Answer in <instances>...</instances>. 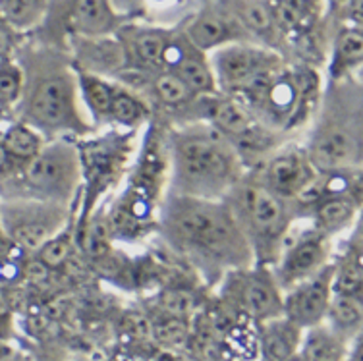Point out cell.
I'll return each mask as SVG.
<instances>
[{
  "mask_svg": "<svg viewBox=\"0 0 363 361\" xmlns=\"http://www.w3.org/2000/svg\"><path fill=\"white\" fill-rule=\"evenodd\" d=\"M155 234L196 272L205 288H217L228 272L255 265L252 248L224 199L211 201L167 191Z\"/></svg>",
  "mask_w": 363,
  "mask_h": 361,
  "instance_id": "1",
  "label": "cell"
},
{
  "mask_svg": "<svg viewBox=\"0 0 363 361\" xmlns=\"http://www.w3.org/2000/svg\"><path fill=\"white\" fill-rule=\"evenodd\" d=\"M18 66L23 74V87L12 118L31 126L47 141H76L95 133L79 101L74 64L60 52L33 50L21 56Z\"/></svg>",
  "mask_w": 363,
  "mask_h": 361,
  "instance_id": "2",
  "label": "cell"
},
{
  "mask_svg": "<svg viewBox=\"0 0 363 361\" xmlns=\"http://www.w3.org/2000/svg\"><path fill=\"white\" fill-rule=\"evenodd\" d=\"M168 194L223 201L245 176L223 133L205 122L167 128Z\"/></svg>",
  "mask_w": 363,
  "mask_h": 361,
  "instance_id": "3",
  "label": "cell"
},
{
  "mask_svg": "<svg viewBox=\"0 0 363 361\" xmlns=\"http://www.w3.org/2000/svg\"><path fill=\"white\" fill-rule=\"evenodd\" d=\"M317 172H350L363 165V97L359 79L323 89L311 124L300 139Z\"/></svg>",
  "mask_w": 363,
  "mask_h": 361,
  "instance_id": "4",
  "label": "cell"
},
{
  "mask_svg": "<svg viewBox=\"0 0 363 361\" xmlns=\"http://www.w3.org/2000/svg\"><path fill=\"white\" fill-rule=\"evenodd\" d=\"M224 203L250 243L255 265L272 267L290 230L300 221L296 205L272 195L247 174L224 197Z\"/></svg>",
  "mask_w": 363,
  "mask_h": 361,
  "instance_id": "5",
  "label": "cell"
},
{
  "mask_svg": "<svg viewBox=\"0 0 363 361\" xmlns=\"http://www.w3.org/2000/svg\"><path fill=\"white\" fill-rule=\"evenodd\" d=\"M79 195L82 165L74 139H50L14 176L0 182V199H29L76 209Z\"/></svg>",
  "mask_w": 363,
  "mask_h": 361,
  "instance_id": "6",
  "label": "cell"
},
{
  "mask_svg": "<svg viewBox=\"0 0 363 361\" xmlns=\"http://www.w3.org/2000/svg\"><path fill=\"white\" fill-rule=\"evenodd\" d=\"M140 132H124L116 128L101 130L84 139H76L82 165V213L76 215V226H82L95 215L101 199L118 188L126 170L132 167L138 151Z\"/></svg>",
  "mask_w": 363,
  "mask_h": 361,
  "instance_id": "7",
  "label": "cell"
},
{
  "mask_svg": "<svg viewBox=\"0 0 363 361\" xmlns=\"http://www.w3.org/2000/svg\"><path fill=\"white\" fill-rule=\"evenodd\" d=\"M74 221V207L29 199H0L2 234L23 255H35Z\"/></svg>",
  "mask_w": 363,
  "mask_h": 361,
  "instance_id": "8",
  "label": "cell"
},
{
  "mask_svg": "<svg viewBox=\"0 0 363 361\" xmlns=\"http://www.w3.org/2000/svg\"><path fill=\"white\" fill-rule=\"evenodd\" d=\"M218 301L252 321L265 323L282 315L284 294L277 284L271 267L252 265L247 269L228 272L218 282Z\"/></svg>",
  "mask_w": 363,
  "mask_h": 361,
  "instance_id": "9",
  "label": "cell"
},
{
  "mask_svg": "<svg viewBox=\"0 0 363 361\" xmlns=\"http://www.w3.org/2000/svg\"><path fill=\"white\" fill-rule=\"evenodd\" d=\"M245 174L272 195L296 203L313 188L321 172L311 165L300 139H292Z\"/></svg>",
  "mask_w": 363,
  "mask_h": 361,
  "instance_id": "10",
  "label": "cell"
},
{
  "mask_svg": "<svg viewBox=\"0 0 363 361\" xmlns=\"http://www.w3.org/2000/svg\"><path fill=\"white\" fill-rule=\"evenodd\" d=\"M303 224V228H298V223L294 224L277 263L271 267L282 294L323 271L335 255L336 240L317 232L308 221Z\"/></svg>",
  "mask_w": 363,
  "mask_h": 361,
  "instance_id": "11",
  "label": "cell"
},
{
  "mask_svg": "<svg viewBox=\"0 0 363 361\" xmlns=\"http://www.w3.org/2000/svg\"><path fill=\"white\" fill-rule=\"evenodd\" d=\"M209 64L218 93L236 95L238 91L282 66V56L257 43H230L209 55Z\"/></svg>",
  "mask_w": 363,
  "mask_h": 361,
  "instance_id": "12",
  "label": "cell"
},
{
  "mask_svg": "<svg viewBox=\"0 0 363 361\" xmlns=\"http://www.w3.org/2000/svg\"><path fill=\"white\" fill-rule=\"evenodd\" d=\"M333 299V261L323 271L284 292L282 315L301 331L325 323Z\"/></svg>",
  "mask_w": 363,
  "mask_h": 361,
  "instance_id": "13",
  "label": "cell"
},
{
  "mask_svg": "<svg viewBox=\"0 0 363 361\" xmlns=\"http://www.w3.org/2000/svg\"><path fill=\"white\" fill-rule=\"evenodd\" d=\"M182 33L205 55L230 43H253L234 12L224 8H205L189 21Z\"/></svg>",
  "mask_w": 363,
  "mask_h": 361,
  "instance_id": "14",
  "label": "cell"
},
{
  "mask_svg": "<svg viewBox=\"0 0 363 361\" xmlns=\"http://www.w3.org/2000/svg\"><path fill=\"white\" fill-rule=\"evenodd\" d=\"M164 70L180 77L196 97L218 93L215 77L211 72L209 56L197 50L184 37V33L170 35L167 52H164Z\"/></svg>",
  "mask_w": 363,
  "mask_h": 361,
  "instance_id": "15",
  "label": "cell"
},
{
  "mask_svg": "<svg viewBox=\"0 0 363 361\" xmlns=\"http://www.w3.org/2000/svg\"><path fill=\"white\" fill-rule=\"evenodd\" d=\"M58 23L77 37H105L118 29L120 16L114 12L111 0H62Z\"/></svg>",
  "mask_w": 363,
  "mask_h": 361,
  "instance_id": "16",
  "label": "cell"
},
{
  "mask_svg": "<svg viewBox=\"0 0 363 361\" xmlns=\"http://www.w3.org/2000/svg\"><path fill=\"white\" fill-rule=\"evenodd\" d=\"M170 31L157 28H126L120 31V45L126 56V70L153 76L164 70Z\"/></svg>",
  "mask_w": 363,
  "mask_h": 361,
  "instance_id": "17",
  "label": "cell"
},
{
  "mask_svg": "<svg viewBox=\"0 0 363 361\" xmlns=\"http://www.w3.org/2000/svg\"><path fill=\"white\" fill-rule=\"evenodd\" d=\"M303 331L284 315L255 325L259 361H292L300 352Z\"/></svg>",
  "mask_w": 363,
  "mask_h": 361,
  "instance_id": "18",
  "label": "cell"
},
{
  "mask_svg": "<svg viewBox=\"0 0 363 361\" xmlns=\"http://www.w3.org/2000/svg\"><path fill=\"white\" fill-rule=\"evenodd\" d=\"M333 292L363 296L362 223L348 232L344 243L333 255Z\"/></svg>",
  "mask_w": 363,
  "mask_h": 361,
  "instance_id": "19",
  "label": "cell"
},
{
  "mask_svg": "<svg viewBox=\"0 0 363 361\" xmlns=\"http://www.w3.org/2000/svg\"><path fill=\"white\" fill-rule=\"evenodd\" d=\"M77 91H79V101L84 106L85 116L95 128V132L108 128V114H111L112 99L118 89V82L108 79V77L87 74L82 70H76Z\"/></svg>",
  "mask_w": 363,
  "mask_h": 361,
  "instance_id": "20",
  "label": "cell"
},
{
  "mask_svg": "<svg viewBox=\"0 0 363 361\" xmlns=\"http://www.w3.org/2000/svg\"><path fill=\"white\" fill-rule=\"evenodd\" d=\"M359 340V338H357ZM354 342L335 333L327 323L303 331L298 360L300 361H348Z\"/></svg>",
  "mask_w": 363,
  "mask_h": 361,
  "instance_id": "21",
  "label": "cell"
},
{
  "mask_svg": "<svg viewBox=\"0 0 363 361\" xmlns=\"http://www.w3.org/2000/svg\"><path fill=\"white\" fill-rule=\"evenodd\" d=\"M151 120H153V111L149 101L140 93L118 84L108 114V128H116L124 132H141Z\"/></svg>",
  "mask_w": 363,
  "mask_h": 361,
  "instance_id": "22",
  "label": "cell"
},
{
  "mask_svg": "<svg viewBox=\"0 0 363 361\" xmlns=\"http://www.w3.org/2000/svg\"><path fill=\"white\" fill-rule=\"evenodd\" d=\"M363 60L362 28L346 26L335 37L333 62H330V82L338 79H359V68Z\"/></svg>",
  "mask_w": 363,
  "mask_h": 361,
  "instance_id": "23",
  "label": "cell"
},
{
  "mask_svg": "<svg viewBox=\"0 0 363 361\" xmlns=\"http://www.w3.org/2000/svg\"><path fill=\"white\" fill-rule=\"evenodd\" d=\"M325 323L348 342H356L362 334L363 296L333 292Z\"/></svg>",
  "mask_w": 363,
  "mask_h": 361,
  "instance_id": "24",
  "label": "cell"
},
{
  "mask_svg": "<svg viewBox=\"0 0 363 361\" xmlns=\"http://www.w3.org/2000/svg\"><path fill=\"white\" fill-rule=\"evenodd\" d=\"M45 143H47V139L43 138L41 133L20 120L10 118L0 128V145L20 165L33 159L45 147Z\"/></svg>",
  "mask_w": 363,
  "mask_h": 361,
  "instance_id": "25",
  "label": "cell"
},
{
  "mask_svg": "<svg viewBox=\"0 0 363 361\" xmlns=\"http://www.w3.org/2000/svg\"><path fill=\"white\" fill-rule=\"evenodd\" d=\"M201 294L189 286H164L153 298V313L180 319H194L203 309Z\"/></svg>",
  "mask_w": 363,
  "mask_h": 361,
  "instance_id": "26",
  "label": "cell"
},
{
  "mask_svg": "<svg viewBox=\"0 0 363 361\" xmlns=\"http://www.w3.org/2000/svg\"><path fill=\"white\" fill-rule=\"evenodd\" d=\"M240 23L244 26L250 37L255 39H263L269 43V49H272V41L279 37V29L272 21V16L269 12L265 2H257V0H242L238 2L236 10H232Z\"/></svg>",
  "mask_w": 363,
  "mask_h": 361,
  "instance_id": "27",
  "label": "cell"
},
{
  "mask_svg": "<svg viewBox=\"0 0 363 361\" xmlns=\"http://www.w3.org/2000/svg\"><path fill=\"white\" fill-rule=\"evenodd\" d=\"M47 14L45 0H0V20L14 31H26L41 23Z\"/></svg>",
  "mask_w": 363,
  "mask_h": 361,
  "instance_id": "28",
  "label": "cell"
},
{
  "mask_svg": "<svg viewBox=\"0 0 363 361\" xmlns=\"http://www.w3.org/2000/svg\"><path fill=\"white\" fill-rule=\"evenodd\" d=\"M151 321V342L164 350L186 348L191 333V319H180L170 315H149Z\"/></svg>",
  "mask_w": 363,
  "mask_h": 361,
  "instance_id": "29",
  "label": "cell"
},
{
  "mask_svg": "<svg viewBox=\"0 0 363 361\" xmlns=\"http://www.w3.org/2000/svg\"><path fill=\"white\" fill-rule=\"evenodd\" d=\"M23 74L16 62H6L0 68V112L12 118V111L20 101Z\"/></svg>",
  "mask_w": 363,
  "mask_h": 361,
  "instance_id": "30",
  "label": "cell"
},
{
  "mask_svg": "<svg viewBox=\"0 0 363 361\" xmlns=\"http://www.w3.org/2000/svg\"><path fill=\"white\" fill-rule=\"evenodd\" d=\"M41 352L37 355H31L33 361H93L87 354H82L77 350H72V348L58 346L56 342H47L43 344V348H39Z\"/></svg>",
  "mask_w": 363,
  "mask_h": 361,
  "instance_id": "31",
  "label": "cell"
},
{
  "mask_svg": "<svg viewBox=\"0 0 363 361\" xmlns=\"http://www.w3.org/2000/svg\"><path fill=\"white\" fill-rule=\"evenodd\" d=\"M14 29H10L2 21L0 23V60L2 62H12V55L16 52V41H14Z\"/></svg>",
  "mask_w": 363,
  "mask_h": 361,
  "instance_id": "32",
  "label": "cell"
},
{
  "mask_svg": "<svg viewBox=\"0 0 363 361\" xmlns=\"http://www.w3.org/2000/svg\"><path fill=\"white\" fill-rule=\"evenodd\" d=\"M20 168H21L20 162L12 159V157L2 149V145H0V182H4L8 180L10 176H14Z\"/></svg>",
  "mask_w": 363,
  "mask_h": 361,
  "instance_id": "33",
  "label": "cell"
},
{
  "mask_svg": "<svg viewBox=\"0 0 363 361\" xmlns=\"http://www.w3.org/2000/svg\"><path fill=\"white\" fill-rule=\"evenodd\" d=\"M111 4L112 8H114V12L120 16L140 10L141 4H143V0H111Z\"/></svg>",
  "mask_w": 363,
  "mask_h": 361,
  "instance_id": "34",
  "label": "cell"
},
{
  "mask_svg": "<svg viewBox=\"0 0 363 361\" xmlns=\"http://www.w3.org/2000/svg\"><path fill=\"white\" fill-rule=\"evenodd\" d=\"M350 4H352V0H328V6H330V10L340 16L346 14V10H348Z\"/></svg>",
  "mask_w": 363,
  "mask_h": 361,
  "instance_id": "35",
  "label": "cell"
},
{
  "mask_svg": "<svg viewBox=\"0 0 363 361\" xmlns=\"http://www.w3.org/2000/svg\"><path fill=\"white\" fill-rule=\"evenodd\" d=\"M147 2H157V4H167L170 0H147Z\"/></svg>",
  "mask_w": 363,
  "mask_h": 361,
  "instance_id": "36",
  "label": "cell"
},
{
  "mask_svg": "<svg viewBox=\"0 0 363 361\" xmlns=\"http://www.w3.org/2000/svg\"><path fill=\"white\" fill-rule=\"evenodd\" d=\"M2 304H4V301H2V296H0V315L4 313V306H2Z\"/></svg>",
  "mask_w": 363,
  "mask_h": 361,
  "instance_id": "37",
  "label": "cell"
},
{
  "mask_svg": "<svg viewBox=\"0 0 363 361\" xmlns=\"http://www.w3.org/2000/svg\"><path fill=\"white\" fill-rule=\"evenodd\" d=\"M4 64H6V62H2V60H0V68H2V66H4Z\"/></svg>",
  "mask_w": 363,
  "mask_h": 361,
  "instance_id": "38",
  "label": "cell"
},
{
  "mask_svg": "<svg viewBox=\"0 0 363 361\" xmlns=\"http://www.w3.org/2000/svg\"><path fill=\"white\" fill-rule=\"evenodd\" d=\"M220 361H228V360H220Z\"/></svg>",
  "mask_w": 363,
  "mask_h": 361,
  "instance_id": "39",
  "label": "cell"
}]
</instances>
